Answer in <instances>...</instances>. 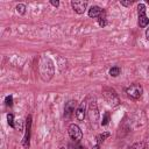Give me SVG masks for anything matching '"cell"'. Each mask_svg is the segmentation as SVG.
Returning <instances> with one entry per match:
<instances>
[{
  "label": "cell",
  "mask_w": 149,
  "mask_h": 149,
  "mask_svg": "<svg viewBox=\"0 0 149 149\" xmlns=\"http://www.w3.org/2000/svg\"><path fill=\"white\" fill-rule=\"evenodd\" d=\"M40 73H41V77L44 81H48L52 78L54 76V71H55V68H54V63L50 58L48 57H42L41 61H40Z\"/></svg>",
  "instance_id": "6da1fadb"
},
{
  "label": "cell",
  "mask_w": 149,
  "mask_h": 149,
  "mask_svg": "<svg viewBox=\"0 0 149 149\" xmlns=\"http://www.w3.org/2000/svg\"><path fill=\"white\" fill-rule=\"evenodd\" d=\"M102 94H104L105 100H106L111 106H116V105H119V102H120L119 97H118V94L115 93V91H114L113 88L105 87V88L102 90Z\"/></svg>",
  "instance_id": "7a4b0ae2"
},
{
  "label": "cell",
  "mask_w": 149,
  "mask_h": 149,
  "mask_svg": "<svg viewBox=\"0 0 149 149\" xmlns=\"http://www.w3.org/2000/svg\"><path fill=\"white\" fill-rule=\"evenodd\" d=\"M87 115L92 123H95L99 120V109L95 100H91L87 106Z\"/></svg>",
  "instance_id": "3957f363"
},
{
  "label": "cell",
  "mask_w": 149,
  "mask_h": 149,
  "mask_svg": "<svg viewBox=\"0 0 149 149\" xmlns=\"http://www.w3.org/2000/svg\"><path fill=\"white\" fill-rule=\"evenodd\" d=\"M68 134L70 136V139L73 142H79L83 139V132L80 129V127L76 123H71L68 128Z\"/></svg>",
  "instance_id": "277c9868"
},
{
  "label": "cell",
  "mask_w": 149,
  "mask_h": 149,
  "mask_svg": "<svg viewBox=\"0 0 149 149\" xmlns=\"http://www.w3.org/2000/svg\"><path fill=\"white\" fill-rule=\"evenodd\" d=\"M126 93L129 98L136 100V99H140L142 93H143V88L140 84H132L130 86H128L126 88Z\"/></svg>",
  "instance_id": "5b68a950"
},
{
  "label": "cell",
  "mask_w": 149,
  "mask_h": 149,
  "mask_svg": "<svg viewBox=\"0 0 149 149\" xmlns=\"http://www.w3.org/2000/svg\"><path fill=\"white\" fill-rule=\"evenodd\" d=\"M146 5L144 3H139L137 6V15H139V26L141 28H146L149 24V19L146 14Z\"/></svg>",
  "instance_id": "8992f818"
},
{
  "label": "cell",
  "mask_w": 149,
  "mask_h": 149,
  "mask_svg": "<svg viewBox=\"0 0 149 149\" xmlns=\"http://www.w3.org/2000/svg\"><path fill=\"white\" fill-rule=\"evenodd\" d=\"M30 127H31V115L27 116L26 121V134L23 137V147L27 149L29 148V139H30Z\"/></svg>",
  "instance_id": "52a82bcc"
},
{
  "label": "cell",
  "mask_w": 149,
  "mask_h": 149,
  "mask_svg": "<svg viewBox=\"0 0 149 149\" xmlns=\"http://www.w3.org/2000/svg\"><path fill=\"white\" fill-rule=\"evenodd\" d=\"M76 107H77L76 100H69L64 106V116L65 118H71L73 112H76V109H77Z\"/></svg>",
  "instance_id": "ba28073f"
},
{
  "label": "cell",
  "mask_w": 149,
  "mask_h": 149,
  "mask_svg": "<svg viewBox=\"0 0 149 149\" xmlns=\"http://www.w3.org/2000/svg\"><path fill=\"white\" fill-rule=\"evenodd\" d=\"M71 6L77 14H84L87 7V1H71Z\"/></svg>",
  "instance_id": "9c48e42d"
},
{
  "label": "cell",
  "mask_w": 149,
  "mask_h": 149,
  "mask_svg": "<svg viewBox=\"0 0 149 149\" xmlns=\"http://www.w3.org/2000/svg\"><path fill=\"white\" fill-rule=\"evenodd\" d=\"M85 115H86V101L83 100L76 109V118L79 121H83L85 119Z\"/></svg>",
  "instance_id": "30bf717a"
},
{
  "label": "cell",
  "mask_w": 149,
  "mask_h": 149,
  "mask_svg": "<svg viewBox=\"0 0 149 149\" xmlns=\"http://www.w3.org/2000/svg\"><path fill=\"white\" fill-rule=\"evenodd\" d=\"M102 12H104V9L100 8L99 6H92L88 9V16L90 17H99Z\"/></svg>",
  "instance_id": "8fae6325"
},
{
  "label": "cell",
  "mask_w": 149,
  "mask_h": 149,
  "mask_svg": "<svg viewBox=\"0 0 149 149\" xmlns=\"http://www.w3.org/2000/svg\"><path fill=\"white\" fill-rule=\"evenodd\" d=\"M98 23H99V26L100 27H106L107 26V17H106V12L104 10L102 13H101V15L98 17Z\"/></svg>",
  "instance_id": "7c38bea8"
},
{
  "label": "cell",
  "mask_w": 149,
  "mask_h": 149,
  "mask_svg": "<svg viewBox=\"0 0 149 149\" xmlns=\"http://www.w3.org/2000/svg\"><path fill=\"white\" fill-rule=\"evenodd\" d=\"M109 136V133H107V132H105V133H102V134H99V135H97V137H95V142H97V144H100L101 146V143L107 139Z\"/></svg>",
  "instance_id": "4fadbf2b"
},
{
  "label": "cell",
  "mask_w": 149,
  "mask_h": 149,
  "mask_svg": "<svg viewBox=\"0 0 149 149\" xmlns=\"http://www.w3.org/2000/svg\"><path fill=\"white\" fill-rule=\"evenodd\" d=\"M109 74L112 76V77H118L119 74H120V72H121V70H120V68L119 66H113V68H111L109 69Z\"/></svg>",
  "instance_id": "5bb4252c"
},
{
  "label": "cell",
  "mask_w": 149,
  "mask_h": 149,
  "mask_svg": "<svg viewBox=\"0 0 149 149\" xmlns=\"http://www.w3.org/2000/svg\"><path fill=\"white\" fill-rule=\"evenodd\" d=\"M128 149H146V144H144V142H135L134 144H132Z\"/></svg>",
  "instance_id": "9a60e30c"
},
{
  "label": "cell",
  "mask_w": 149,
  "mask_h": 149,
  "mask_svg": "<svg viewBox=\"0 0 149 149\" xmlns=\"http://www.w3.org/2000/svg\"><path fill=\"white\" fill-rule=\"evenodd\" d=\"M26 9H27V7H26V5H23V3H19V5L16 6V12H17L20 15H23V14L26 13Z\"/></svg>",
  "instance_id": "2e32d148"
},
{
  "label": "cell",
  "mask_w": 149,
  "mask_h": 149,
  "mask_svg": "<svg viewBox=\"0 0 149 149\" xmlns=\"http://www.w3.org/2000/svg\"><path fill=\"white\" fill-rule=\"evenodd\" d=\"M68 149H84V148L78 142H72V143H69Z\"/></svg>",
  "instance_id": "e0dca14e"
},
{
  "label": "cell",
  "mask_w": 149,
  "mask_h": 149,
  "mask_svg": "<svg viewBox=\"0 0 149 149\" xmlns=\"http://www.w3.org/2000/svg\"><path fill=\"white\" fill-rule=\"evenodd\" d=\"M7 121H8V125L12 127V128H14L15 127V125H14V115L13 114H7Z\"/></svg>",
  "instance_id": "ac0fdd59"
},
{
  "label": "cell",
  "mask_w": 149,
  "mask_h": 149,
  "mask_svg": "<svg viewBox=\"0 0 149 149\" xmlns=\"http://www.w3.org/2000/svg\"><path fill=\"white\" fill-rule=\"evenodd\" d=\"M108 122H109V113H105L104 118H102V121H101V125L102 126H107Z\"/></svg>",
  "instance_id": "d6986e66"
},
{
  "label": "cell",
  "mask_w": 149,
  "mask_h": 149,
  "mask_svg": "<svg viewBox=\"0 0 149 149\" xmlns=\"http://www.w3.org/2000/svg\"><path fill=\"white\" fill-rule=\"evenodd\" d=\"M5 102L7 106H12L13 105V97L12 95H7L6 99H5Z\"/></svg>",
  "instance_id": "ffe728a7"
},
{
  "label": "cell",
  "mask_w": 149,
  "mask_h": 149,
  "mask_svg": "<svg viewBox=\"0 0 149 149\" xmlns=\"http://www.w3.org/2000/svg\"><path fill=\"white\" fill-rule=\"evenodd\" d=\"M120 3L125 7H130L133 5V1H120Z\"/></svg>",
  "instance_id": "44dd1931"
},
{
  "label": "cell",
  "mask_w": 149,
  "mask_h": 149,
  "mask_svg": "<svg viewBox=\"0 0 149 149\" xmlns=\"http://www.w3.org/2000/svg\"><path fill=\"white\" fill-rule=\"evenodd\" d=\"M50 3H51L54 7H58V6H59V1H57V0H56V1H55V0H51Z\"/></svg>",
  "instance_id": "7402d4cb"
},
{
  "label": "cell",
  "mask_w": 149,
  "mask_h": 149,
  "mask_svg": "<svg viewBox=\"0 0 149 149\" xmlns=\"http://www.w3.org/2000/svg\"><path fill=\"white\" fill-rule=\"evenodd\" d=\"M146 38L149 41V28H147V30H146Z\"/></svg>",
  "instance_id": "603a6c76"
},
{
  "label": "cell",
  "mask_w": 149,
  "mask_h": 149,
  "mask_svg": "<svg viewBox=\"0 0 149 149\" xmlns=\"http://www.w3.org/2000/svg\"><path fill=\"white\" fill-rule=\"evenodd\" d=\"M92 149H100V144H97V143H95V146H93Z\"/></svg>",
  "instance_id": "cb8c5ba5"
},
{
  "label": "cell",
  "mask_w": 149,
  "mask_h": 149,
  "mask_svg": "<svg viewBox=\"0 0 149 149\" xmlns=\"http://www.w3.org/2000/svg\"><path fill=\"white\" fill-rule=\"evenodd\" d=\"M146 149H149V141H148V143H147V147H146Z\"/></svg>",
  "instance_id": "d4e9b609"
}]
</instances>
